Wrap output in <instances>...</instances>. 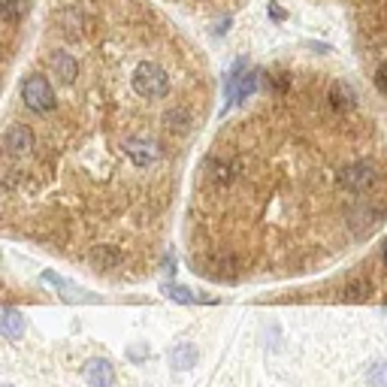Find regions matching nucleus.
I'll return each mask as SVG.
<instances>
[{
	"label": "nucleus",
	"instance_id": "nucleus-1",
	"mask_svg": "<svg viewBox=\"0 0 387 387\" xmlns=\"http://www.w3.org/2000/svg\"><path fill=\"white\" fill-rule=\"evenodd\" d=\"M130 82H134V91H136L139 97H148V100H158V97H163V94L170 91V76H167V70H163L161 64H152V61L139 64Z\"/></svg>",
	"mask_w": 387,
	"mask_h": 387
},
{
	"label": "nucleus",
	"instance_id": "nucleus-2",
	"mask_svg": "<svg viewBox=\"0 0 387 387\" xmlns=\"http://www.w3.org/2000/svg\"><path fill=\"white\" fill-rule=\"evenodd\" d=\"M21 97H24V106L37 115H46L55 109V91H52V85H48V79L39 76V73L28 76V82H24V88H21Z\"/></svg>",
	"mask_w": 387,
	"mask_h": 387
},
{
	"label": "nucleus",
	"instance_id": "nucleus-3",
	"mask_svg": "<svg viewBox=\"0 0 387 387\" xmlns=\"http://www.w3.org/2000/svg\"><path fill=\"white\" fill-rule=\"evenodd\" d=\"M3 145H6V154L10 158H24V154L34 152V130L28 125H21V121H15V125L6 127L3 134Z\"/></svg>",
	"mask_w": 387,
	"mask_h": 387
},
{
	"label": "nucleus",
	"instance_id": "nucleus-4",
	"mask_svg": "<svg viewBox=\"0 0 387 387\" xmlns=\"http://www.w3.org/2000/svg\"><path fill=\"white\" fill-rule=\"evenodd\" d=\"M121 148H125V154L130 158L134 167H152V163L161 158V148L143 136H127L125 143H121Z\"/></svg>",
	"mask_w": 387,
	"mask_h": 387
},
{
	"label": "nucleus",
	"instance_id": "nucleus-5",
	"mask_svg": "<svg viewBox=\"0 0 387 387\" xmlns=\"http://www.w3.org/2000/svg\"><path fill=\"white\" fill-rule=\"evenodd\" d=\"M372 182H375V170L369 167V163H351V167H345L339 176V185L348 194H363Z\"/></svg>",
	"mask_w": 387,
	"mask_h": 387
},
{
	"label": "nucleus",
	"instance_id": "nucleus-6",
	"mask_svg": "<svg viewBox=\"0 0 387 387\" xmlns=\"http://www.w3.org/2000/svg\"><path fill=\"white\" fill-rule=\"evenodd\" d=\"M85 381L91 387H112V381H115L112 363H109V360H103V357L88 360V363H85Z\"/></svg>",
	"mask_w": 387,
	"mask_h": 387
},
{
	"label": "nucleus",
	"instance_id": "nucleus-7",
	"mask_svg": "<svg viewBox=\"0 0 387 387\" xmlns=\"http://www.w3.org/2000/svg\"><path fill=\"white\" fill-rule=\"evenodd\" d=\"M0 333H3L6 339H21L24 336V315H19L15 309L6 306L3 315H0Z\"/></svg>",
	"mask_w": 387,
	"mask_h": 387
},
{
	"label": "nucleus",
	"instance_id": "nucleus-8",
	"mask_svg": "<svg viewBox=\"0 0 387 387\" xmlns=\"http://www.w3.org/2000/svg\"><path fill=\"white\" fill-rule=\"evenodd\" d=\"M233 100H245L258 91V73L249 70V73H233Z\"/></svg>",
	"mask_w": 387,
	"mask_h": 387
},
{
	"label": "nucleus",
	"instance_id": "nucleus-9",
	"mask_svg": "<svg viewBox=\"0 0 387 387\" xmlns=\"http://www.w3.org/2000/svg\"><path fill=\"white\" fill-rule=\"evenodd\" d=\"M48 64H52V70L57 73L61 82H70L73 76H76V61H73V55H67V52H55L52 57H48Z\"/></svg>",
	"mask_w": 387,
	"mask_h": 387
},
{
	"label": "nucleus",
	"instance_id": "nucleus-10",
	"mask_svg": "<svg viewBox=\"0 0 387 387\" xmlns=\"http://www.w3.org/2000/svg\"><path fill=\"white\" fill-rule=\"evenodd\" d=\"M330 103H333V109H339V112H345V109H354V91L345 82H336V85L330 88Z\"/></svg>",
	"mask_w": 387,
	"mask_h": 387
},
{
	"label": "nucleus",
	"instance_id": "nucleus-11",
	"mask_svg": "<svg viewBox=\"0 0 387 387\" xmlns=\"http://www.w3.org/2000/svg\"><path fill=\"white\" fill-rule=\"evenodd\" d=\"M91 260H94V267H100V269L121 267V254L115 251L112 245H97V249L91 251Z\"/></svg>",
	"mask_w": 387,
	"mask_h": 387
},
{
	"label": "nucleus",
	"instance_id": "nucleus-12",
	"mask_svg": "<svg viewBox=\"0 0 387 387\" xmlns=\"http://www.w3.org/2000/svg\"><path fill=\"white\" fill-rule=\"evenodd\" d=\"M194 360H197V351H194V345H176L170 354V363L179 369V372H185V369H191L194 366Z\"/></svg>",
	"mask_w": 387,
	"mask_h": 387
},
{
	"label": "nucleus",
	"instance_id": "nucleus-13",
	"mask_svg": "<svg viewBox=\"0 0 387 387\" xmlns=\"http://www.w3.org/2000/svg\"><path fill=\"white\" fill-rule=\"evenodd\" d=\"M369 384L372 387H387V363H375L369 369Z\"/></svg>",
	"mask_w": 387,
	"mask_h": 387
},
{
	"label": "nucleus",
	"instance_id": "nucleus-14",
	"mask_svg": "<svg viewBox=\"0 0 387 387\" xmlns=\"http://www.w3.org/2000/svg\"><path fill=\"white\" fill-rule=\"evenodd\" d=\"M0 6H3V21L12 24L19 19V0H0Z\"/></svg>",
	"mask_w": 387,
	"mask_h": 387
},
{
	"label": "nucleus",
	"instance_id": "nucleus-15",
	"mask_svg": "<svg viewBox=\"0 0 387 387\" xmlns=\"http://www.w3.org/2000/svg\"><path fill=\"white\" fill-rule=\"evenodd\" d=\"M167 296H172V300H179V303H194V294H188L185 287H179V285H167Z\"/></svg>",
	"mask_w": 387,
	"mask_h": 387
},
{
	"label": "nucleus",
	"instance_id": "nucleus-16",
	"mask_svg": "<svg viewBox=\"0 0 387 387\" xmlns=\"http://www.w3.org/2000/svg\"><path fill=\"white\" fill-rule=\"evenodd\" d=\"M375 88H378V91H381V94H387V64H384V67L375 73Z\"/></svg>",
	"mask_w": 387,
	"mask_h": 387
},
{
	"label": "nucleus",
	"instance_id": "nucleus-17",
	"mask_svg": "<svg viewBox=\"0 0 387 387\" xmlns=\"http://www.w3.org/2000/svg\"><path fill=\"white\" fill-rule=\"evenodd\" d=\"M381 258H384V267H387V242H384V249H381Z\"/></svg>",
	"mask_w": 387,
	"mask_h": 387
},
{
	"label": "nucleus",
	"instance_id": "nucleus-18",
	"mask_svg": "<svg viewBox=\"0 0 387 387\" xmlns=\"http://www.w3.org/2000/svg\"><path fill=\"white\" fill-rule=\"evenodd\" d=\"M6 387H10V384H6Z\"/></svg>",
	"mask_w": 387,
	"mask_h": 387
}]
</instances>
